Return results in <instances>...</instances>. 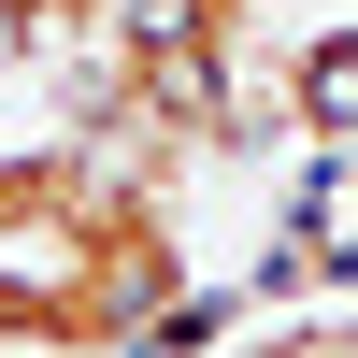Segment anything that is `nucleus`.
I'll return each mask as SVG.
<instances>
[{
	"label": "nucleus",
	"mask_w": 358,
	"mask_h": 358,
	"mask_svg": "<svg viewBox=\"0 0 358 358\" xmlns=\"http://www.w3.org/2000/svg\"><path fill=\"white\" fill-rule=\"evenodd\" d=\"M187 315V244L143 172L86 143L0 158V344L29 358H143Z\"/></svg>",
	"instance_id": "obj_1"
},
{
	"label": "nucleus",
	"mask_w": 358,
	"mask_h": 358,
	"mask_svg": "<svg viewBox=\"0 0 358 358\" xmlns=\"http://www.w3.org/2000/svg\"><path fill=\"white\" fill-rule=\"evenodd\" d=\"M287 129H315V143L358 129V29H330V43L287 57Z\"/></svg>",
	"instance_id": "obj_2"
}]
</instances>
